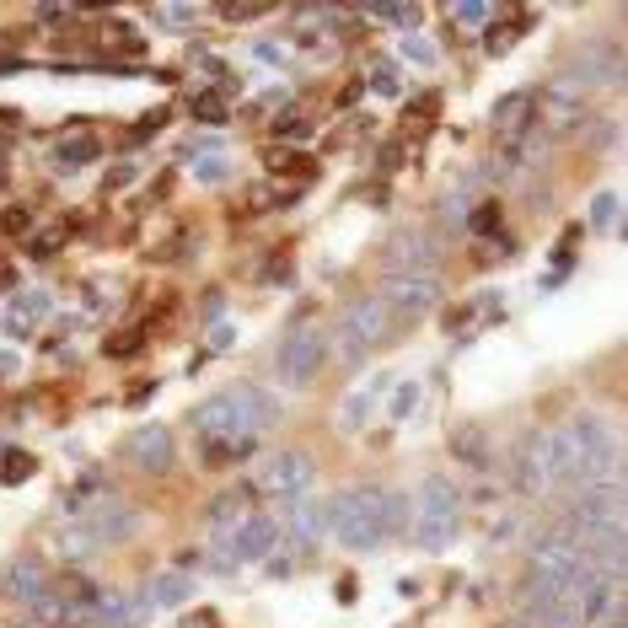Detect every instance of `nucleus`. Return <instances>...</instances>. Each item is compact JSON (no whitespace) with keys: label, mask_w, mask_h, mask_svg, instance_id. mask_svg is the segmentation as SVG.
I'll use <instances>...</instances> for the list:
<instances>
[{"label":"nucleus","mask_w":628,"mask_h":628,"mask_svg":"<svg viewBox=\"0 0 628 628\" xmlns=\"http://www.w3.org/2000/svg\"><path fill=\"white\" fill-rule=\"evenodd\" d=\"M280 419V403L263 392V387H231V392H215L210 403L194 409V430L204 446H220V441H237V435H258Z\"/></svg>","instance_id":"nucleus-1"},{"label":"nucleus","mask_w":628,"mask_h":628,"mask_svg":"<svg viewBox=\"0 0 628 628\" xmlns=\"http://www.w3.org/2000/svg\"><path fill=\"white\" fill-rule=\"evenodd\" d=\"M559 452H564V484H602L613 478L618 468V446H613V430L597 419V414H581L559 430Z\"/></svg>","instance_id":"nucleus-2"},{"label":"nucleus","mask_w":628,"mask_h":628,"mask_svg":"<svg viewBox=\"0 0 628 628\" xmlns=\"http://www.w3.org/2000/svg\"><path fill=\"white\" fill-rule=\"evenodd\" d=\"M382 489H344L328 500V532L349 548V554H371L376 543H387L382 532Z\"/></svg>","instance_id":"nucleus-3"},{"label":"nucleus","mask_w":628,"mask_h":628,"mask_svg":"<svg viewBox=\"0 0 628 628\" xmlns=\"http://www.w3.org/2000/svg\"><path fill=\"white\" fill-rule=\"evenodd\" d=\"M414 532H419V548H430V554L452 548V538L462 532V495H457V484L446 473H430L419 484V521H414Z\"/></svg>","instance_id":"nucleus-4"},{"label":"nucleus","mask_w":628,"mask_h":628,"mask_svg":"<svg viewBox=\"0 0 628 628\" xmlns=\"http://www.w3.org/2000/svg\"><path fill=\"white\" fill-rule=\"evenodd\" d=\"M392 333V317H387V306L376 301V296H360V301H349L344 306V317H339V328H333V355L344 360V366H360L382 339Z\"/></svg>","instance_id":"nucleus-5"},{"label":"nucleus","mask_w":628,"mask_h":628,"mask_svg":"<svg viewBox=\"0 0 628 628\" xmlns=\"http://www.w3.org/2000/svg\"><path fill=\"white\" fill-rule=\"evenodd\" d=\"M516 489L521 495H548L564 489V452H559V430H538L521 457H516Z\"/></svg>","instance_id":"nucleus-6"},{"label":"nucleus","mask_w":628,"mask_h":628,"mask_svg":"<svg viewBox=\"0 0 628 628\" xmlns=\"http://www.w3.org/2000/svg\"><path fill=\"white\" fill-rule=\"evenodd\" d=\"M376 301L387 306L392 333H398V328H414V323L441 301V280H435V274H398V280H387V285L376 290Z\"/></svg>","instance_id":"nucleus-7"},{"label":"nucleus","mask_w":628,"mask_h":628,"mask_svg":"<svg viewBox=\"0 0 628 628\" xmlns=\"http://www.w3.org/2000/svg\"><path fill=\"white\" fill-rule=\"evenodd\" d=\"M323 360H328V333L323 328H290L285 333V344H280V382L285 387H306L317 371H323Z\"/></svg>","instance_id":"nucleus-8"},{"label":"nucleus","mask_w":628,"mask_h":628,"mask_svg":"<svg viewBox=\"0 0 628 628\" xmlns=\"http://www.w3.org/2000/svg\"><path fill=\"white\" fill-rule=\"evenodd\" d=\"M48 564L43 559H11L5 575H0V602L5 607H27L32 618H43V602H48Z\"/></svg>","instance_id":"nucleus-9"},{"label":"nucleus","mask_w":628,"mask_h":628,"mask_svg":"<svg viewBox=\"0 0 628 628\" xmlns=\"http://www.w3.org/2000/svg\"><path fill=\"white\" fill-rule=\"evenodd\" d=\"M306 484H312V457L306 452H274V457H263V468L253 478V489L258 495H274V500L306 495Z\"/></svg>","instance_id":"nucleus-10"},{"label":"nucleus","mask_w":628,"mask_h":628,"mask_svg":"<svg viewBox=\"0 0 628 628\" xmlns=\"http://www.w3.org/2000/svg\"><path fill=\"white\" fill-rule=\"evenodd\" d=\"M70 527H75L81 543H118V538L134 532V516L118 500H97V505H75V521Z\"/></svg>","instance_id":"nucleus-11"},{"label":"nucleus","mask_w":628,"mask_h":628,"mask_svg":"<svg viewBox=\"0 0 628 628\" xmlns=\"http://www.w3.org/2000/svg\"><path fill=\"white\" fill-rule=\"evenodd\" d=\"M430 258H435V247H430L425 231H398V237L382 247V269H387V280H398V274H435Z\"/></svg>","instance_id":"nucleus-12"},{"label":"nucleus","mask_w":628,"mask_h":628,"mask_svg":"<svg viewBox=\"0 0 628 628\" xmlns=\"http://www.w3.org/2000/svg\"><path fill=\"white\" fill-rule=\"evenodd\" d=\"M489 124H495L500 145H516V140H527V134L538 129V91H511V97H500Z\"/></svg>","instance_id":"nucleus-13"},{"label":"nucleus","mask_w":628,"mask_h":628,"mask_svg":"<svg viewBox=\"0 0 628 628\" xmlns=\"http://www.w3.org/2000/svg\"><path fill=\"white\" fill-rule=\"evenodd\" d=\"M274 543H280V521H274V516L247 511V521H242V527L231 532V543H220V548H226L231 559H247V564H253V559H269V554H274Z\"/></svg>","instance_id":"nucleus-14"},{"label":"nucleus","mask_w":628,"mask_h":628,"mask_svg":"<svg viewBox=\"0 0 628 628\" xmlns=\"http://www.w3.org/2000/svg\"><path fill=\"white\" fill-rule=\"evenodd\" d=\"M129 462H134L140 473H167V468H172V430H161V425L134 430V435H129Z\"/></svg>","instance_id":"nucleus-15"},{"label":"nucleus","mask_w":628,"mask_h":628,"mask_svg":"<svg viewBox=\"0 0 628 628\" xmlns=\"http://www.w3.org/2000/svg\"><path fill=\"white\" fill-rule=\"evenodd\" d=\"M247 511H253V505H247V489H226V495H215V500H210V511H204L210 538H215V543H226V538L247 521Z\"/></svg>","instance_id":"nucleus-16"},{"label":"nucleus","mask_w":628,"mask_h":628,"mask_svg":"<svg viewBox=\"0 0 628 628\" xmlns=\"http://www.w3.org/2000/svg\"><path fill=\"white\" fill-rule=\"evenodd\" d=\"M323 532H328V505H317V500H301V505L290 511V521H285V543H290V554H306Z\"/></svg>","instance_id":"nucleus-17"},{"label":"nucleus","mask_w":628,"mask_h":628,"mask_svg":"<svg viewBox=\"0 0 628 628\" xmlns=\"http://www.w3.org/2000/svg\"><path fill=\"white\" fill-rule=\"evenodd\" d=\"M43 317H48V290H22V296L11 301V312H5V328H11L16 339H27Z\"/></svg>","instance_id":"nucleus-18"},{"label":"nucleus","mask_w":628,"mask_h":628,"mask_svg":"<svg viewBox=\"0 0 628 628\" xmlns=\"http://www.w3.org/2000/svg\"><path fill=\"white\" fill-rule=\"evenodd\" d=\"M188 597H194V581H188L183 570H167V575H156V581L145 586L140 602H145V607H183Z\"/></svg>","instance_id":"nucleus-19"},{"label":"nucleus","mask_w":628,"mask_h":628,"mask_svg":"<svg viewBox=\"0 0 628 628\" xmlns=\"http://www.w3.org/2000/svg\"><path fill=\"white\" fill-rule=\"evenodd\" d=\"M290 38H296V48H306V54H317L323 43H333V11H301L296 22H290Z\"/></svg>","instance_id":"nucleus-20"},{"label":"nucleus","mask_w":628,"mask_h":628,"mask_svg":"<svg viewBox=\"0 0 628 628\" xmlns=\"http://www.w3.org/2000/svg\"><path fill=\"white\" fill-rule=\"evenodd\" d=\"M382 392H387V382H366L360 392H349L344 409H339V425H344V430H366V419H371V409L382 403Z\"/></svg>","instance_id":"nucleus-21"},{"label":"nucleus","mask_w":628,"mask_h":628,"mask_svg":"<svg viewBox=\"0 0 628 628\" xmlns=\"http://www.w3.org/2000/svg\"><path fill=\"white\" fill-rule=\"evenodd\" d=\"M263 161H269V172H280V177H312V156H301V151H285V145H274Z\"/></svg>","instance_id":"nucleus-22"},{"label":"nucleus","mask_w":628,"mask_h":628,"mask_svg":"<svg viewBox=\"0 0 628 628\" xmlns=\"http://www.w3.org/2000/svg\"><path fill=\"white\" fill-rule=\"evenodd\" d=\"M618 210H624V199H618L613 188L597 194V199H591V226H597V231H618Z\"/></svg>","instance_id":"nucleus-23"},{"label":"nucleus","mask_w":628,"mask_h":628,"mask_svg":"<svg viewBox=\"0 0 628 628\" xmlns=\"http://www.w3.org/2000/svg\"><path fill=\"white\" fill-rule=\"evenodd\" d=\"M32 473H38V462H32L27 452H5V457H0V484H27Z\"/></svg>","instance_id":"nucleus-24"},{"label":"nucleus","mask_w":628,"mask_h":628,"mask_svg":"<svg viewBox=\"0 0 628 628\" xmlns=\"http://www.w3.org/2000/svg\"><path fill=\"white\" fill-rule=\"evenodd\" d=\"M65 237H70V226H43V231L27 237V253H32V258H48V253H59Z\"/></svg>","instance_id":"nucleus-25"},{"label":"nucleus","mask_w":628,"mask_h":628,"mask_svg":"<svg viewBox=\"0 0 628 628\" xmlns=\"http://www.w3.org/2000/svg\"><path fill=\"white\" fill-rule=\"evenodd\" d=\"M371 91H376V97H398V91H403V81H398V70H392L387 59L371 65Z\"/></svg>","instance_id":"nucleus-26"},{"label":"nucleus","mask_w":628,"mask_h":628,"mask_svg":"<svg viewBox=\"0 0 628 628\" xmlns=\"http://www.w3.org/2000/svg\"><path fill=\"white\" fill-rule=\"evenodd\" d=\"M194 118H199V124H220V118H226V97H220V91H199V97H194Z\"/></svg>","instance_id":"nucleus-27"},{"label":"nucleus","mask_w":628,"mask_h":628,"mask_svg":"<svg viewBox=\"0 0 628 628\" xmlns=\"http://www.w3.org/2000/svg\"><path fill=\"white\" fill-rule=\"evenodd\" d=\"M274 134H280V140H296V145H301V140H312V124H306L301 113H280V118H274Z\"/></svg>","instance_id":"nucleus-28"},{"label":"nucleus","mask_w":628,"mask_h":628,"mask_svg":"<svg viewBox=\"0 0 628 628\" xmlns=\"http://www.w3.org/2000/svg\"><path fill=\"white\" fill-rule=\"evenodd\" d=\"M91 156H97V140H91V134H81V140H65V145H59V161H65V167H81V161H91Z\"/></svg>","instance_id":"nucleus-29"},{"label":"nucleus","mask_w":628,"mask_h":628,"mask_svg":"<svg viewBox=\"0 0 628 628\" xmlns=\"http://www.w3.org/2000/svg\"><path fill=\"white\" fill-rule=\"evenodd\" d=\"M0 226H5L11 237H32V226H38V215H32L27 204H11V210L0 215Z\"/></svg>","instance_id":"nucleus-30"},{"label":"nucleus","mask_w":628,"mask_h":628,"mask_svg":"<svg viewBox=\"0 0 628 628\" xmlns=\"http://www.w3.org/2000/svg\"><path fill=\"white\" fill-rule=\"evenodd\" d=\"M398 392H392V419H409L414 414V403H419V382H392Z\"/></svg>","instance_id":"nucleus-31"},{"label":"nucleus","mask_w":628,"mask_h":628,"mask_svg":"<svg viewBox=\"0 0 628 628\" xmlns=\"http://www.w3.org/2000/svg\"><path fill=\"white\" fill-rule=\"evenodd\" d=\"M156 16H161V27H194L199 22V5H161Z\"/></svg>","instance_id":"nucleus-32"},{"label":"nucleus","mask_w":628,"mask_h":628,"mask_svg":"<svg viewBox=\"0 0 628 628\" xmlns=\"http://www.w3.org/2000/svg\"><path fill=\"white\" fill-rule=\"evenodd\" d=\"M194 172H199L204 183H215V177H226V156H220V151H210V156H199V161H194Z\"/></svg>","instance_id":"nucleus-33"},{"label":"nucleus","mask_w":628,"mask_h":628,"mask_svg":"<svg viewBox=\"0 0 628 628\" xmlns=\"http://www.w3.org/2000/svg\"><path fill=\"white\" fill-rule=\"evenodd\" d=\"M145 344V328H129V333H113V344H108V355H134Z\"/></svg>","instance_id":"nucleus-34"},{"label":"nucleus","mask_w":628,"mask_h":628,"mask_svg":"<svg viewBox=\"0 0 628 628\" xmlns=\"http://www.w3.org/2000/svg\"><path fill=\"white\" fill-rule=\"evenodd\" d=\"M403 54H409L414 65H435V48H430V38H419V32H414V38L403 43Z\"/></svg>","instance_id":"nucleus-35"},{"label":"nucleus","mask_w":628,"mask_h":628,"mask_svg":"<svg viewBox=\"0 0 628 628\" xmlns=\"http://www.w3.org/2000/svg\"><path fill=\"white\" fill-rule=\"evenodd\" d=\"M500 226V204H478V215H473V231L484 237V231H495Z\"/></svg>","instance_id":"nucleus-36"},{"label":"nucleus","mask_w":628,"mask_h":628,"mask_svg":"<svg viewBox=\"0 0 628 628\" xmlns=\"http://www.w3.org/2000/svg\"><path fill=\"white\" fill-rule=\"evenodd\" d=\"M511 38H516V27H489V54H505Z\"/></svg>","instance_id":"nucleus-37"},{"label":"nucleus","mask_w":628,"mask_h":628,"mask_svg":"<svg viewBox=\"0 0 628 628\" xmlns=\"http://www.w3.org/2000/svg\"><path fill=\"white\" fill-rule=\"evenodd\" d=\"M113 43H118V48H124V54H140V48H145V43H140V32H134V27H118V32H113Z\"/></svg>","instance_id":"nucleus-38"},{"label":"nucleus","mask_w":628,"mask_h":628,"mask_svg":"<svg viewBox=\"0 0 628 628\" xmlns=\"http://www.w3.org/2000/svg\"><path fill=\"white\" fill-rule=\"evenodd\" d=\"M452 16H457V22H468V27H478V22H484V16H489V11H484V5H457V11H452Z\"/></svg>","instance_id":"nucleus-39"},{"label":"nucleus","mask_w":628,"mask_h":628,"mask_svg":"<svg viewBox=\"0 0 628 628\" xmlns=\"http://www.w3.org/2000/svg\"><path fill=\"white\" fill-rule=\"evenodd\" d=\"M210 349H231V328H215L210 333Z\"/></svg>","instance_id":"nucleus-40"},{"label":"nucleus","mask_w":628,"mask_h":628,"mask_svg":"<svg viewBox=\"0 0 628 628\" xmlns=\"http://www.w3.org/2000/svg\"><path fill=\"white\" fill-rule=\"evenodd\" d=\"M602 628H624V618H613V624H602Z\"/></svg>","instance_id":"nucleus-41"},{"label":"nucleus","mask_w":628,"mask_h":628,"mask_svg":"<svg viewBox=\"0 0 628 628\" xmlns=\"http://www.w3.org/2000/svg\"><path fill=\"white\" fill-rule=\"evenodd\" d=\"M0 188H5V177H0Z\"/></svg>","instance_id":"nucleus-42"}]
</instances>
